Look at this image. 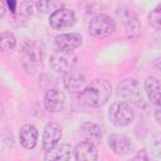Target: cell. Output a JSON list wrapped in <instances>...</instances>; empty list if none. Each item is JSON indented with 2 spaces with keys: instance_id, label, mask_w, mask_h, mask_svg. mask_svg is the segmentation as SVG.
<instances>
[{
  "instance_id": "obj_24",
  "label": "cell",
  "mask_w": 161,
  "mask_h": 161,
  "mask_svg": "<svg viewBox=\"0 0 161 161\" xmlns=\"http://www.w3.org/2000/svg\"><path fill=\"white\" fill-rule=\"evenodd\" d=\"M135 161H148V155L146 150H140L135 157Z\"/></svg>"
},
{
  "instance_id": "obj_22",
  "label": "cell",
  "mask_w": 161,
  "mask_h": 161,
  "mask_svg": "<svg viewBox=\"0 0 161 161\" xmlns=\"http://www.w3.org/2000/svg\"><path fill=\"white\" fill-rule=\"evenodd\" d=\"M148 24L155 29H161V4L155 6L148 14Z\"/></svg>"
},
{
  "instance_id": "obj_19",
  "label": "cell",
  "mask_w": 161,
  "mask_h": 161,
  "mask_svg": "<svg viewBox=\"0 0 161 161\" xmlns=\"http://www.w3.org/2000/svg\"><path fill=\"white\" fill-rule=\"evenodd\" d=\"M33 13V4L28 3V1H23L19 3L15 8V10L11 13L13 14V21L16 25H20L21 23H24Z\"/></svg>"
},
{
  "instance_id": "obj_17",
  "label": "cell",
  "mask_w": 161,
  "mask_h": 161,
  "mask_svg": "<svg viewBox=\"0 0 161 161\" xmlns=\"http://www.w3.org/2000/svg\"><path fill=\"white\" fill-rule=\"evenodd\" d=\"M145 91L153 104L161 106V80L160 79L155 77H147L145 80Z\"/></svg>"
},
{
  "instance_id": "obj_26",
  "label": "cell",
  "mask_w": 161,
  "mask_h": 161,
  "mask_svg": "<svg viewBox=\"0 0 161 161\" xmlns=\"http://www.w3.org/2000/svg\"><path fill=\"white\" fill-rule=\"evenodd\" d=\"M153 65H155V68H156L158 72H161V57L157 58V59L153 62Z\"/></svg>"
},
{
  "instance_id": "obj_10",
  "label": "cell",
  "mask_w": 161,
  "mask_h": 161,
  "mask_svg": "<svg viewBox=\"0 0 161 161\" xmlns=\"http://www.w3.org/2000/svg\"><path fill=\"white\" fill-rule=\"evenodd\" d=\"M62 138V128L58 123L49 122L44 127L43 132V150L44 151H50L54 148Z\"/></svg>"
},
{
  "instance_id": "obj_7",
  "label": "cell",
  "mask_w": 161,
  "mask_h": 161,
  "mask_svg": "<svg viewBox=\"0 0 161 161\" xmlns=\"http://www.w3.org/2000/svg\"><path fill=\"white\" fill-rule=\"evenodd\" d=\"M43 49L36 43H25L21 49L23 64L26 69H35L43 62Z\"/></svg>"
},
{
  "instance_id": "obj_23",
  "label": "cell",
  "mask_w": 161,
  "mask_h": 161,
  "mask_svg": "<svg viewBox=\"0 0 161 161\" xmlns=\"http://www.w3.org/2000/svg\"><path fill=\"white\" fill-rule=\"evenodd\" d=\"M150 148H151L152 155H155L156 157L161 158V131L155 132V133L151 136Z\"/></svg>"
},
{
  "instance_id": "obj_15",
  "label": "cell",
  "mask_w": 161,
  "mask_h": 161,
  "mask_svg": "<svg viewBox=\"0 0 161 161\" xmlns=\"http://www.w3.org/2000/svg\"><path fill=\"white\" fill-rule=\"evenodd\" d=\"M72 147L68 143H59L50 151H47L44 161H69Z\"/></svg>"
},
{
  "instance_id": "obj_16",
  "label": "cell",
  "mask_w": 161,
  "mask_h": 161,
  "mask_svg": "<svg viewBox=\"0 0 161 161\" xmlns=\"http://www.w3.org/2000/svg\"><path fill=\"white\" fill-rule=\"evenodd\" d=\"M80 133L84 141L91 142L93 145H98L102 141V132L101 127L93 122H84L80 126Z\"/></svg>"
},
{
  "instance_id": "obj_12",
  "label": "cell",
  "mask_w": 161,
  "mask_h": 161,
  "mask_svg": "<svg viewBox=\"0 0 161 161\" xmlns=\"http://www.w3.org/2000/svg\"><path fill=\"white\" fill-rule=\"evenodd\" d=\"M54 40H55V45L58 49L73 52L74 49H77L82 45L83 38L78 33H67V34L57 35Z\"/></svg>"
},
{
  "instance_id": "obj_20",
  "label": "cell",
  "mask_w": 161,
  "mask_h": 161,
  "mask_svg": "<svg viewBox=\"0 0 161 161\" xmlns=\"http://www.w3.org/2000/svg\"><path fill=\"white\" fill-rule=\"evenodd\" d=\"M63 3L62 1H48V0H40V1H36L35 3V6L39 11L42 13H50L53 14L54 11L59 10L63 8Z\"/></svg>"
},
{
  "instance_id": "obj_18",
  "label": "cell",
  "mask_w": 161,
  "mask_h": 161,
  "mask_svg": "<svg viewBox=\"0 0 161 161\" xmlns=\"http://www.w3.org/2000/svg\"><path fill=\"white\" fill-rule=\"evenodd\" d=\"M63 83H64V87L70 91V92H75V91H79L84 83H86V75L82 73V72H78V70H72L69 73H67L64 75V79H63Z\"/></svg>"
},
{
  "instance_id": "obj_21",
  "label": "cell",
  "mask_w": 161,
  "mask_h": 161,
  "mask_svg": "<svg viewBox=\"0 0 161 161\" xmlns=\"http://www.w3.org/2000/svg\"><path fill=\"white\" fill-rule=\"evenodd\" d=\"M0 45L3 52H11L16 47V38L11 31H3L0 35Z\"/></svg>"
},
{
  "instance_id": "obj_2",
  "label": "cell",
  "mask_w": 161,
  "mask_h": 161,
  "mask_svg": "<svg viewBox=\"0 0 161 161\" xmlns=\"http://www.w3.org/2000/svg\"><path fill=\"white\" fill-rule=\"evenodd\" d=\"M116 16L118 20L119 26L123 29V33L127 38H136L141 33V24L138 21V16L136 13L127 8V6H121L116 11Z\"/></svg>"
},
{
  "instance_id": "obj_13",
  "label": "cell",
  "mask_w": 161,
  "mask_h": 161,
  "mask_svg": "<svg viewBox=\"0 0 161 161\" xmlns=\"http://www.w3.org/2000/svg\"><path fill=\"white\" fill-rule=\"evenodd\" d=\"M38 130L33 125H24L19 131V141L21 146L26 150H33L38 143Z\"/></svg>"
},
{
  "instance_id": "obj_8",
  "label": "cell",
  "mask_w": 161,
  "mask_h": 161,
  "mask_svg": "<svg viewBox=\"0 0 161 161\" xmlns=\"http://www.w3.org/2000/svg\"><path fill=\"white\" fill-rule=\"evenodd\" d=\"M49 24L55 30H63L67 28H70L75 24V14L73 10L62 8L49 16Z\"/></svg>"
},
{
  "instance_id": "obj_1",
  "label": "cell",
  "mask_w": 161,
  "mask_h": 161,
  "mask_svg": "<svg viewBox=\"0 0 161 161\" xmlns=\"http://www.w3.org/2000/svg\"><path fill=\"white\" fill-rule=\"evenodd\" d=\"M112 93V86L106 79H94L92 80L84 89L80 91L78 94V99L80 103L97 108L102 107L107 103Z\"/></svg>"
},
{
  "instance_id": "obj_5",
  "label": "cell",
  "mask_w": 161,
  "mask_h": 161,
  "mask_svg": "<svg viewBox=\"0 0 161 161\" xmlns=\"http://www.w3.org/2000/svg\"><path fill=\"white\" fill-rule=\"evenodd\" d=\"M117 96L123 99V102L128 104L140 106L143 102V97L141 93L140 84L136 79L128 78L122 80L117 87Z\"/></svg>"
},
{
  "instance_id": "obj_3",
  "label": "cell",
  "mask_w": 161,
  "mask_h": 161,
  "mask_svg": "<svg viewBox=\"0 0 161 161\" xmlns=\"http://www.w3.org/2000/svg\"><path fill=\"white\" fill-rule=\"evenodd\" d=\"M108 117L112 125L117 127H125V126H128L133 121L135 113H133L131 104L123 101H117L111 104L108 109Z\"/></svg>"
},
{
  "instance_id": "obj_11",
  "label": "cell",
  "mask_w": 161,
  "mask_h": 161,
  "mask_svg": "<svg viewBox=\"0 0 161 161\" xmlns=\"http://www.w3.org/2000/svg\"><path fill=\"white\" fill-rule=\"evenodd\" d=\"M108 146L116 155L119 156L128 155L133 150V145L131 140L126 135H119V133H113L108 136Z\"/></svg>"
},
{
  "instance_id": "obj_6",
  "label": "cell",
  "mask_w": 161,
  "mask_h": 161,
  "mask_svg": "<svg viewBox=\"0 0 161 161\" xmlns=\"http://www.w3.org/2000/svg\"><path fill=\"white\" fill-rule=\"evenodd\" d=\"M88 29L94 38H106L114 33L116 21L107 14H99L91 20Z\"/></svg>"
},
{
  "instance_id": "obj_14",
  "label": "cell",
  "mask_w": 161,
  "mask_h": 161,
  "mask_svg": "<svg viewBox=\"0 0 161 161\" xmlns=\"http://www.w3.org/2000/svg\"><path fill=\"white\" fill-rule=\"evenodd\" d=\"M74 156L77 161H97L98 160V151L96 145L82 141L74 148Z\"/></svg>"
},
{
  "instance_id": "obj_9",
  "label": "cell",
  "mask_w": 161,
  "mask_h": 161,
  "mask_svg": "<svg viewBox=\"0 0 161 161\" xmlns=\"http://www.w3.org/2000/svg\"><path fill=\"white\" fill-rule=\"evenodd\" d=\"M43 103H44V107L47 111H49L52 113H58V112L63 111V108H64L65 96L60 89L50 88L45 92Z\"/></svg>"
},
{
  "instance_id": "obj_25",
  "label": "cell",
  "mask_w": 161,
  "mask_h": 161,
  "mask_svg": "<svg viewBox=\"0 0 161 161\" xmlns=\"http://www.w3.org/2000/svg\"><path fill=\"white\" fill-rule=\"evenodd\" d=\"M155 119L158 125H161V106H156L155 108Z\"/></svg>"
},
{
  "instance_id": "obj_27",
  "label": "cell",
  "mask_w": 161,
  "mask_h": 161,
  "mask_svg": "<svg viewBox=\"0 0 161 161\" xmlns=\"http://www.w3.org/2000/svg\"><path fill=\"white\" fill-rule=\"evenodd\" d=\"M1 5H3V8L5 6V4H4V3H1ZM4 14H5V10L3 9V10H1V16H4Z\"/></svg>"
},
{
  "instance_id": "obj_4",
  "label": "cell",
  "mask_w": 161,
  "mask_h": 161,
  "mask_svg": "<svg viewBox=\"0 0 161 161\" xmlns=\"http://www.w3.org/2000/svg\"><path fill=\"white\" fill-rule=\"evenodd\" d=\"M77 64V55L74 52H68V50H55L52 53L49 58V65L53 70L58 73H69L74 69Z\"/></svg>"
}]
</instances>
